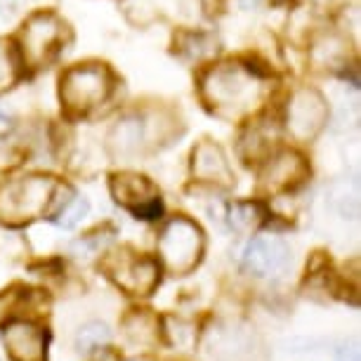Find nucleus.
<instances>
[{
  "mask_svg": "<svg viewBox=\"0 0 361 361\" xmlns=\"http://www.w3.org/2000/svg\"><path fill=\"white\" fill-rule=\"evenodd\" d=\"M71 189L64 187L52 175H24L0 185V224L5 227H24L43 217L54 220L64 208V194Z\"/></svg>",
  "mask_w": 361,
  "mask_h": 361,
  "instance_id": "obj_1",
  "label": "nucleus"
},
{
  "mask_svg": "<svg viewBox=\"0 0 361 361\" xmlns=\"http://www.w3.org/2000/svg\"><path fill=\"white\" fill-rule=\"evenodd\" d=\"M201 92L215 114L224 118H241L262 99V83L248 66L220 64L206 73Z\"/></svg>",
  "mask_w": 361,
  "mask_h": 361,
  "instance_id": "obj_2",
  "label": "nucleus"
},
{
  "mask_svg": "<svg viewBox=\"0 0 361 361\" xmlns=\"http://www.w3.org/2000/svg\"><path fill=\"white\" fill-rule=\"evenodd\" d=\"M206 250L203 229L189 217H173L159 236V257L168 274L187 276L199 267Z\"/></svg>",
  "mask_w": 361,
  "mask_h": 361,
  "instance_id": "obj_3",
  "label": "nucleus"
},
{
  "mask_svg": "<svg viewBox=\"0 0 361 361\" xmlns=\"http://www.w3.org/2000/svg\"><path fill=\"white\" fill-rule=\"evenodd\" d=\"M99 269L116 288H121L128 295L147 298L159 288L161 267L152 257L137 253L133 248H116L99 260Z\"/></svg>",
  "mask_w": 361,
  "mask_h": 361,
  "instance_id": "obj_4",
  "label": "nucleus"
},
{
  "mask_svg": "<svg viewBox=\"0 0 361 361\" xmlns=\"http://www.w3.org/2000/svg\"><path fill=\"white\" fill-rule=\"evenodd\" d=\"M111 87L114 76L104 64H78L64 71L59 97L71 114H87L111 94Z\"/></svg>",
  "mask_w": 361,
  "mask_h": 361,
  "instance_id": "obj_5",
  "label": "nucleus"
},
{
  "mask_svg": "<svg viewBox=\"0 0 361 361\" xmlns=\"http://www.w3.org/2000/svg\"><path fill=\"white\" fill-rule=\"evenodd\" d=\"M66 36V24L52 12H38L29 22L24 24L22 33H19V43H22L24 62L40 69L47 64L54 54L59 52V47L64 43Z\"/></svg>",
  "mask_w": 361,
  "mask_h": 361,
  "instance_id": "obj_6",
  "label": "nucleus"
},
{
  "mask_svg": "<svg viewBox=\"0 0 361 361\" xmlns=\"http://www.w3.org/2000/svg\"><path fill=\"white\" fill-rule=\"evenodd\" d=\"M111 196L118 206L130 210L137 220H156V217H161V192L145 175L116 173L111 177Z\"/></svg>",
  "mask_w": 361,
  "mask_h": 361,
  "instance_id": "obj_7",
  "label": "nucleus"
},
{
  "mask_svg": "<svg viewBox=\"0 0 361 361\" xmlns=\"http://www.w3.org/2000/svg\"><path fill=\"white\" fill-rule=\"evenodd\" d=\"M326 118H329V104L322 97V92L312 90V87H300L290 97L286 123H288V130L295 140L307 142L317 137Z\"/></svg>",
  "mask_w": 361,
  "mask_h": 361,
  "instance_id": "obj_8",
  "label": "nucleus"
},
{
  "mask_svg": "<svg viewBox=\"0 0 361 361\" xmlns=\"http://www.w3.org/2000/svg\"><path fill=\"white\" fill-rule=\"evenodd\" d=\"M290 264V248L283 238L264 234L250 238L243 250V269L257 279H276Z\"/></svg>",
  "mask_w": 361,
  "mask_h": 361,
  "instance_id": "obj_9",
  "label": "nucleus"
},
{
  "mask_svg": "<svg viewBox=\"0 0 361 361\" xmlns=\"http://www.w3.org/2000/svg\"><path fill=\"white\" fill-rule=\"evenodd\" d=\"M3 343L12 361H47V331L33 319H12L5 324Z\"/></svg>",
  "mask_w": 361,
  "mask_h": 361,
  "instance_id": "obj_10",
  "label": "nucleus"
},
{
  "mask_svg": "<svg viewBox=\"0 0 361 361\" xmlns=\"http://www.w3.org/2000/svg\"><path fill=\"white\" fill-rule=\"evenodd\" d=\"M192 175L201 185H210L217 189H231L236 182L234 170L224 156L222 147L215 142H201L192 154Z\"/></svg>",
  "mask_w": 361,
  "mask_h": 361,
  "instance_id": "obj_11",
  "label": "nucleus"
},
{
  "mask_svg": "<svg viewBox=\"0 0 361 361\" xmlns=\"http://www.w3.org/2000/svg\"><path fill=\"white\" fill-rule=\"evenodd\" d=\"M307 175L310 168L302 156H298L295 152H283L267 163L262 173V187L271 194L293 192L307 180Z\"/></svg>",
  "mask_w": 361,
  "mask_h": 361,
  "instance_id": "obj_12",
  "label": "nucleus"
},
{
  "mask_svg": "<svg viewBox=\"0 0 361 361\" xmlns=\"http://www.w3.org/2000/svg\"><path fill=\"white\" fill-rule=\"evenodd\" d=\"M43 293L36 288H29L24 283H15L10 288L0 290V326H5L12 319H26L24 312L29 314L36 312V314H43Z\"/></svg>",
  "mask_w": 361,
  "mask_h": 361,
  "instance_id": "obj_13",
  "label": "nucleus"
},
{
  "mask_svg": "<svg viewBox=\"0 0 361 361\" xmlns=\"http://www.w3.org/2000/svg\"><path fill=\"white\" fill-rule=\"evenodd\" d=\"M126 331V338L140 347H152L166 343L163 338V322L149 310H130L121 322Z\"/></svg>",
  "mask_w": 361,
  "mask_h": 361,
  "instance_id": "obj_14",
  "label": "nucleus"
},
{
  "mask_svg": "<svg viewBox=\"0 0 361 361\" xmlns=\"http://www.w3.org/2000/svg\"><path fill=\"white\" fill-rule=\"evenodd\" d=\"M145 140V123L135 116H126L109 133V147L114 154H135Z\"/></svg>",
  "mask_w": 361,
  "mask_h": 361,
  "instance_id": "obj_15",
  "label": "nucleus"
},
{
  "mask_svg": "<svg viewBox=\"0 0 361 361\" xmlns=\"http://www.w3.org/2000/svg\"><path fill=\"white\" fill-rule=\"evenodd\" d=\"M264 222V208L257 201H238L229 208V227L238 234H250Z\"/></svg>",
  "mask_w": 361,
  "mask_h": 361,
  "instance_id": "obj_16",
  "label": "nucleus"
},
{
  "mask_svg": "<svg viewBox=\"0 0 361 361\" xmlns=\"http://www.w3.org/2000/svg\"><path fill=\"white\" fill-rule=\"evenodd\" d=\"M109 343H111V331H109L106 324H102V322L85 324L76 336V350L80 354H92V352L102 350V347H106Z\"/></svg>",
  "mask_w": 361,
  "mask_h": 361,
  "instance_id": "obj_17",
  "label": "nucleus"
},
{
  "mask_svg": "<svg viewBox=\"0 0 361 361\" xmlns=\"http://www.w3.org/2000/svg\"><path fill=\"white\" fill-rule=\"evenodd\" d=\"M87 213H90V201L85 196H71L64 203V208L57 213V217H54V224L62 229H73L85 220Z\"/></svg>",
  "mask_w": 361,
  "mask_h": 361,
  "instance_id": "obj_18",
  "label": "nucleus"
},
{
  "mask_svg": "<svg viewBox=\"0 0 361 361\" xmlns=\"http://www.w3.org/2000/svg\"><path fill=\"white\" fill-rule=\"evenodd\" d=\"M12 83H15V64H12L10 50L0 40V92L8 90Z\"/></svg>",
  "mask_w": 361,
  "mask_h": 361,
  "instance_id": "obj_19",
  "label": "nucleus"
},
{
  "mask_svg": "<svg viewBox=\"0 0 361 361\" xmlns=\"http://www.w3.org/2000/svg\"><path fill=\"white\" fill-rule=\"evenodd\" d=\"M90 361H121V357L114 350H109V345H106V347H102V350H97V354H94Z\"/></svg>",
  "mask_w": 361,
  "mask_h": 361,
  "instance_id": "obj_20",
  "label": "nucleus"
},
{
  "mask_svg": "<svg viewBox=\"0 0 361 361\" xmlns=\"http://www.w3.org/2000/svg\"><path fill=\"white\" fill-rule=\"evenodd\" d=\"M8 130H10V118L3 111H0V135H5Z\"/></svg>",
  "mask_w": 361,
  "mask_h": 361,
  "instance_id": "obj_21",
  "label": "nucleus"
}]
</instances>
